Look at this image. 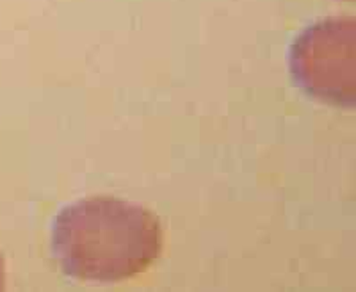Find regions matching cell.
I'll list each match as a JSON object with an SVG mask.
<instances>
[{"label": "cell", "instance_id": "1", "mask_svg": "<svg viewBox=\"0 0 356 292\" xmlns=\"http://www.w3.org/2000/svg\"><path fill=\"white\" fill-rule=\"evenodd\" d=\"M161 250L157 216L129 200L82 198L63 209L52 223L54 257L75 280H129L150 268Z\"/></svg>", "mask_w": 356, "mask_h": 292}, {"label": "cell", "instance_id": "2", "mask_svg": "<svg viewBox=\"0 0 356 292\" xmlns=\"http://www.w3.org/2000/svg\"><path fill=\"white\" fill-rule=\"evenodd\" d=\"M292 79L301 90L328 106L355 107L356 22L330 17L305 29L289 54Z\"/></svg>", "mask_w": 356, "mask_h": 292}, {"label": "cell", "instance_id": "3", "mask_svg": "<svg viewBox=\"0 0 356 292\" xmlns=\"http://www.w3.org/2000/svg\"><path fill=\"white\" fill-rule=\"evenodd\" d=\"M4 260H2V255H0V291L4 289Z\"/></svg>", "mask_w": 356, "mask_h": 292}]
</instances>
